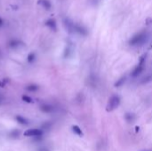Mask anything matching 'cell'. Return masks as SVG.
<instances>
[{
    "mask_svg": "<svg viewBox=\"0 0 152 151\" xmlns=\"http://www.w3.org/2000/svg\"><path fill=\"white\" fill-rule=\"evenodd\" d=\"M63 23H64V25H65V28H67V30L68 32H74V25L75 23L72 22L70 19H68V18H65V19L63 20Z\"/></svg>",
    "mask_w": 152,
    "mask_h": 151,
    "instance_id": "cell-5",
    "label": "cell"
},
{
    "mask_svg": "<svg viewBox=\"0 0 152 151\" xmlns=\"http://www.w3.org/2000/svg\"><path fill=\"white\" fill-rule=\"evenodd\" d=\"M6 82H7V80H6V78L1 80V81H0V87H4V86L6 85Z\"/></svg>",
    "mask_w": 152,
    "mask_h": 151,
    "instance_id": "cell-17",
    "label": "cell"
},
{
    "mask_svg": "<svg viewBox=\"0 0 152 151\" xmlns=\"http://www.w3.org/2000/svg\"><path fill=\"white\" fill-rule=\"evenodd\" d=\"M20 44H21V42L18 41V40H12V41L10 42V46L11 47H15V46L19 45Z\"/></svg>",
    "mask_w": 152,
    "mask_h": 151,
    "instance_id": "cell-15",
    "label": "cell"
},
{
    "mask_svg": "<svg viewBox=\"0 0 152 151\" xmlns=\"http://www.w3.org/2000/svg\"><path fill=\"white\" fill-rule=\"evenodd\" d=\"M16 120H17L18 123H20L21 124H23V125H27L28 124V120L26 119V118H24L23 117H22V116H17L16 117Z\"/></svg>",
    "mask_w": 152,
    "mask_h": 151,
    "instance_id": "cell-9",
    "label": "cell"
},
{
    "mask_svg": "<svg viewBox=\"0 0 152 151\" xmlns=\"http://www.w3.org/2000/svg\"><path fill=\"white\" fill-rule=\"evenodd\" d=\"M22 99L24 102H27V103H31L32 102V99L29 96H27V95H23L22 97Z\"/></svg>",
    "mask_w": 152,
    "mask_h": 151,
    "instance_id": "cell-14",
    "label": "cell"
},
{
    "mask_svg": "<svg viewBox=\"0 0 152 151\" xmlns=\"http://www.w3.org/2000/svg\"><path fill=\"white\" fill-rule=\"evenodd\" d=\"M74 32H77V33L82 35V36H86L87 33H88L86 28H84V27L79 25V24H76V23H75L74 25Z\"/></svg>",
    "mask_w": 152,
    "mask_h": 151,
    "instance_id": "cell-6",
    "label": "cell"
},
{
    "mask_svg": "<svg viewBox=\"0 0 152 151\" xmlns=\"http://www.w3.org/2000/svg\"><path fill=\"white\" fill-rule=\"evenodd\" d=\"M37 3H38L39 5H41V6L44 7L45 9L46 10L51 9V7H52V4H51L49 0H38Z\"/></svg>",
    "mask_w": 152,
    "mask_h": 151,
    "instance_id": "cell-7",
    "label": "cell"
},
{
    "mask_svg": "<svg viewBox=\"0 0 152 151\" xmlns=\"http://www.w3.org/2000/svg\"><path fill=\"white\" fill-rule=\"evenodd\" d=\"M119 104H120V98L118 97V95H113L109 98V102L106 107V110L107 111H113L119 106Z\"/></svg>",
    "mask_w": 152,
    "mask_h": 151,
    "instance_id": "cell-2",
    "label": "cell"
},
{
    "mask_svg": "<svg viewBox=\"0 0 152 151\" xmlns=\"http://www.w3.org/2000/svg\"><path fill=\"white\" fill-rule=\"evenodd\" d=\"M144 65H145V56H142L141 58L138 66L134 69V70L132 73V76H137L140 75L141 73L143 71V69H144Z\"/></svg>",
    "mask_w": 152,
    "mask_h": 151,
    "instance_id": "cell-3",
    "label": "cell"
},
{
    "mask_svg": "<svg viewBox=\"0 0 152 151\" xmlns=\"http://www.w3.org/2000/svg\"><path fill=\"white\" fill-rule=\"evenodd\" d=\"M149 39V35L146 32H141L139 34L135 35L129 42L131 45H141L146 43Z\"/></svg>",
    "mask_w": 152,
    "mask_h": 151,
    "instance_id": "cell-1",
    "label": "cell"
},
{
    "mask_svg": "<svg viewBox=\"0 0 152 151\" xmlns=\"http://www.w3.org/2000/svg\"><path fill=\"white\" fill-rule=\"evenodd\" d=\"M43 134V132L39 129H29L24 132L26 137H40Z\"/></svg>",
    "mask_w": 152,
    "mask_h": 151,
    "instance_id": "cell-4",
    "label": "cell"
},
{
    "mask_svg": "<svg viewBox=\"0 0 152 151\" xmlns=\"http://www.w3.org/2000/svg\"><path fill=\"white\" fill-rule=\"evenodd\" d=\"M124 81H125V77H122V78H120L119 80H118V82L116 83V86L117 87H119V86H121L124 83Z\"/></svg>",
    "mask_w": 152,
    "mask_h": 151,
    "instance_id": "cell-16",
    "label": "cell"
},
{
    "mask_svg": "<svg viewBox=\"0 0 152 151\" xmlns=\"http://www.w3.org/2000/svg\"><path fill=\"white\" fill-rule=\"evenodd\" d=\"M145 151H149V150H145Z\"/></svg>",
    "mask_w": 152,
    "mask_h": 151,
    "instance_id": "cell-18",
    "label": "cell"
},
{
    "mask_svg": "<svg viewBox=\"0 0 152 151\" xmlns=\"http://www.w3.org/2000/svg\"><path fill=\"white\" fill-rule=\"evenodd\" d=\"M37 89H38V86L36 85H30L27 86V90H28V91L34 92V91H37Z\"/></svg>",
    "mask_w": 152,
    "mask_h": 151,
    "instance_id": "cell-13",
    "label": "cell"
},
{
    "mask_svg": "<svg viewBox=\"0 0 152 151\" xmlns=\"http://www.w3.org/2000/svg\"><path fill=\"white\" fill-rule=\"evenodd\" d=\"M35 59H36V54H34V53H30V54L28 55V58H27V60H28V62H33L35 60Z\"/></svg>",
    "mask_w": 152,
    "mask_h": 151,
    "instance_id": "cell-12",
    "label": "cell"
},
{
    "mask_svg": "<svg viewBox=\"0 0 152 151\" xmlns=\"http://www.w3.org/2000/svg\"><path fill=\"white\" fill-rule=\"evenodd\" d=\"M72 130H73V132H74L76 134H78V135H79V136L83 135L82 130H81L78 125H73V126H72Z\"/></svg>",
    "mask_w": 152,
    "mask_h": 151,
    "instance_id": "cell-11",
    "label": "cell"
},
{
    "mask_svg": "<svg viewBox=\"0 0 152 151\" xmlns=\"http://www.w3.org/2000/svg\"><path fill=\"white\" fill-rule=\"evenodd\" d=\"M45 25L47 27H49L51 29H53V30H55L56 29V22L53 19H48L45 22Z\"/></svg>",
    "mask_w": 152,
    "mask_h": 151,
    "instance_id": "cell-8",
    "label": "cell"
},
{
    "mask_svg": "<svg viewBox=\"0 0 152 151\" xmlns=\"http://www.w3.org/2000/svg\"><path fill=\"white\" fill-rule=\"evenodd\" d=\"M41 110L44 111V112H46V113H49V112H52L53 110V108L50 105H43L41 107Z\"/></svg>",
    "mask_w": 152,
    "mask_h": 151,
    "instance_id": "cell-10",
    "label": "cell"
}]
</instances>
